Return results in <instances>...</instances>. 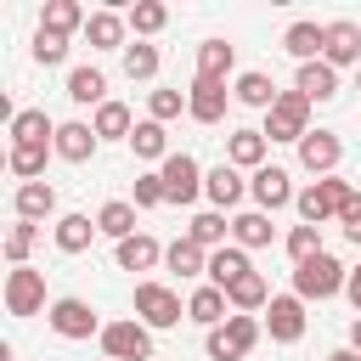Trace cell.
<instances>
[{
  "label": "cell",
  "instance_id": "cell-1",
  "mask_svg": "<svg viewBox=\"0 0 361 361\" xmlns=\"http://www.w3.org/2000/svg\"><path fill=\"white\" fill-rule=\"evenodd\" d=\"M355 197V186L344 180V175H322V180H310L299 197H293V209H299V220L305 226H327V220H338L344 214V203Z\"/></svg>",
  "mask_w": 361,
  "mask_h": 361
},
{
  "label": "cell",
  "instance_id": "cell-2",
  "mask_svg": "<svg viewBox=\"0 0 361 361\" xmlns=\"http://www.w3.org/2000/svg\"><path fill=\"white\" fill-rule=\"evenodd\" d=\"M265 338V322L259 316H243V310H231L209 338H203V350H209V361H243L254 344Z\"/></svg>",
  "mask_w": 361,
  "mask_h": 361
},
{
  "label": "cell",
  "instance_id": "cell-3",
  "mask_svg": "<svg viewBox=\"0 0 361 361\" xmlns=\"http://www.w3.org/2000/svg\"><path fill=\"white\" fill-rule=\"evenodd\" d=\"M344 282H350V265H338L333 254H316V259H305V265H293V293L310 305H322V299H333V293H344Z\"/></svg>",
  "mask_w": 361,
  "mask_h": 361
},
{
  "label": "cell",
  "instance_id": "cell-4",
  "mask_svg": "<svg viewBox=\"0 0 361 361\" xmlns=\"http://www.w3.org/2000/svg\"><path fill=\"white\" fill-rule=\"evenodd\" d=\"M310 107H316L310 96L282 90V96H276V107L265 113V141H293V147H299V141L310 135Z\"/></svg>",
  "mask_w": 361,
  "mask_h": 361
},
{
  "label": "cell",
  "instance_id": "cell-5",
  "mask_svg": "<svg viewBox=\"0 0 361 361\" xmlns=\"http://www.w3.org/2000/svg\"><path fill=\"white\" fill-rule=\"evenodd\" d=\"M0 299H6V316H39V310H51V305H45V271H34V265H11Z\"/></svg>",
  "mask_w": 361,
  "mask_h": 361
},
{
  "label": "cell",
  "instance_id": "cell-6",
  "mask_svg": "<svg viewBox=\"0 0 361 361\" xmlns=\"http://www.w3.org/2000/svg\"><path fill=\"white\" fill-rule=\"evenodd\" d=\"M180 316H186V305H180L175 288H164V282H135V322H147L152 333H164V327H180Z\"/></svg>",
  "mask_w": 361,
  "mask_h": 361
},
{
  "label": "cell",
  "instance_id": "cell-7",
  "mask_svg": "<svg viewBox=\"0 0 361 361\" xmlns=\"http://www.w3.org/2000/svg\"><path fill=\"white\" fill-rule=\"evenodd\" d=\"M102 355L107 361H152V327L124 316V322H107L102 327Z\"/></svg>",
  "mask_w": 361,
  "mask_h": 361
},
{
  "label": "cell",
  "instance_id": "cell-8",
  "mask_svg": "<svg viewBox=\"0 0 361 361\" xmlns=\"http://www.w3.org/2000/svg\"><path fill=\"white\" fill-rule=\"evenodd\" d=\"M158 175H164V197L186 209V203H197V192H203V175H209V169H197V158H192V152H169V158L158 164Z\"/></svg>",
  "mask_w": 361,
  "mask_h": 361
},
{
  "label": "cell",
  "instance_id": "cell-9",
  "mask_svg": "<svg viewBox=\"0 0 361 361\" xmlns=\"http://www.w3.org/2000/svg\"><path fill=\"white\" fill-rule=\"evenodd\" d=\"M45 322H51V333H56V338H90V333L102 338V327H107V322H102L85 299H73V293H68V299H51Z\"/></svg>",
  "mask_w": 361,
  "mask_h": 361
},
{
  "label": "cell",
  "instance_id": "cell-10",
  "mask_svg": "<svg viewBox=\"0 0 361 361\" xmlns=\"http://www.w3.org/2000/svg\"><path fill=\"white\" fill-rule=\"evenodd\" d=\"M338 164H344V141H338V130H310L305 141H299V169L305 175H338Z\"/></svg>",
  "mask_w": 361,
  "mask_h": 361
},
{
  "label": "cell",
  "instance_id": "cell-11",
  "mask_svg": "<svg viewBox=\"0 0 361 361\" xmlns=\"http://www.w3.org/2000/svg\"><path fill=\"white\" fill-rule=\"evenodd\" d=\"M265 333L276 338V344H299L305 338V299L299 293H271V305H265Z\"/></svg>",
  "mask_w": 361,
  "mask_h": 361
},
{
  "label": "cell",
  "instance_id": "cell-12",
  "mask_svg": "<svg viewBox=\"0 0 361 361\" xmlns=\"http://www.w3.org/2000/svg\"><path fill=\"white\" fill-rule=\"evenodd\" d=\"M248 192H254V203L265 209V214H276V209H288L299 192H293V175L282 169V164H265V169H254L248 175Z\"/></svg>",
  "mask_w": 361,
  "mask_h": 361
},
{
  "label": "cell",
  "instance_id": "cell-13",
  "mask_svg": "<svg viewBox=\"0 0 361 361\" xmlns=\"http://www.w3.org/2000/svg\"><path fill=\"white\" fill-rule=\"evenodd\" d=\"M226 102H231V90L214 85V79H192L186 85V118H197V124H220L226 118Z\"/></svg>",
  "mask_w": 361,
  "mask_h": 361
},
{
  "label": "cell",
  "instance_id": "cell-14",
  "mask_svg": "<svg viewBox=\"0 0 361 361\" xmlns=\"http://www.w3.org/2000/svg\"><path fill=\"white\" fill-rule=\"evenodd\" d=\"M282 51H288L299 68H305V62H322V56H327V23H288Z\"/></svg>",
  "mask_w": 361,
  "mask_h": 361
},
{
  "label": "cell",
  "instance_id": "cell-15",
  "mask_svg": "<svg viewBox=\"0 0 361 361\" xmlns=\"http://www.w3.org/2000/svg\"><path fill=\"white\" fill-rule=\"evenodd\" d=\"M243 192H248V180H243V169L237 164H214L209 175H203V197L226 214V209H237L243 203Z\"/></svg>",
  "mask_w": 361,
  "mask_h": 361
},
{
  "label": "cell",
  "instance_id": "cell-16",
  "mask_svg": "<svg viewBox=\"0 0 361 361\" xmlns=\"http://www.w3.org/2000/svg\"><path fill=\"white\" fill-rule=\"evenodd\" d=\"M231 316V299H226V288H214V282H197L192 288V299H186V322H197V327H220Z\"/></svg>",
  "mask_w": 361,
  "mask_h": 361
},
{
  "label": "cell",
  "instance_id": "cell-17",
  "mask_svg": "<svg viewBox=\"0 0 361 361\" xmlns=\"http://www.w3.org/2000/svg\"><path fill=\"white\" fill-rule=\"evenodd\" d=\"M96 130L85 124V118H68V124H56V158L62 164H90L96 158Z\"/></svg>",
  "mask_w": 361,
  "mask_h": 361
},
{
  "label": "cell",
  "instance_id": "cell-18",
  "mask_svg": "<svg viewBox=\"0 0 361 361\" xmlns=\"http://www.w3.org/2000/svg\"><path fill=\"white\" fill-rule=\"evenodd\" d=\"M11 209H17V220L39 226L45 214H56V186H51V180H23V186L11 192Z\"/></svg>",
  "mask_w": 361,
  "mask_h": 361
},
{
  "label": "cell",
  "instance_id": "cell-19",
  "mask_svg": "<svg viewBox=\"0 0 361 361\" xmlns=\"http://www.w3.org/2000/svg\"><path fill=\"white\" fill-rule=\"evenodd\" d=\"M327 68H361V28L350 23V17H338V23H327V56H322Z\"/></svg>",
  "mask_w": 361,
  "mask_h": 361
},
{
  "label": "cell",
  "instance_id": "cell-20",
  "mask_svg": "<svg viewBox=\"0 0 361 361\" xmlns=\"http://www.w3.org/2000/svg\"><path fill=\"white\" fill-rule=\"evenodd\" d=\"M11 147H56V124L45 107H23L11 118Z\"/></svg>",
  "mask_w": 361,
  "mask_h": 361
},
{
  "label": "cell",
  "instance_id": "cell-21",
  "mask_svg": "<svg viewBox=\"0 0 361 361\" xmlns=\"http://www.w3.org/2000/svg\"><path fill=\"white\" fill-rule=\"evenodd\" d=\"M124 28H130V23H124V11H113V6H107V11H90L85 39H90V51H130V45H124Z\"/></svg>",
  "mask_w": 361,
  "mask_h": 361
},
{
  "label": "cell",
  "instance_id": "cell-22",
  "mask_svg": "<svg viewBox=\"0 0 361 361\" xmlns=\"http://www.w3.org/2000/svg\"><path fill=\"white\" fill-rule=\"evenodd\" d=\"M276 85H271V73H259V68H248V73H237L231 79V102H243V107H259V113H271L276 107Z\"/></svg>",
  "mask_w": 361,
  "mask_h": 361
},
{
  "label": "cell",
  "instance_id": "cell-23",
  "mask_svg": "<svg viewBox=\"0 0 361 361\" xmlns=\"http://www.w3.org/2000/svg\"><path fill=\"white\" fill-rule=\"evenodd\" d=\"M265 147H271L265 130H231L226 135V164H237V169L254 175V169H265Z\"/></svg>",
  "mask_w": 361,
  "mask_h": 361
},
{
  "label": "cell",
  "instance_id": "cell-24",
  "mask_svg": "<svg viewBox=\"0 0 361 361\" xmlns=\"http://www.w3.org/2000/svg\"><path fill=\"white\" fill-rule=\"evenodd\" d=\"M113 259H118V271H152V265L164 259V248H158V237H147V231H135V237H124V243H113Z\"/></svg>",
  "mask_w": 361,
  "mask_h": 361
},
{
  "label": "cell",
  "instance_id": "cell-25",
  "mask_svg": "<svg viewBox=\"0 0 361 361\" xmlns=\"http://www.w3.org/2000/svg\"><path fill=\"white\" fill-rule=\"evenodd\" d=\"M85 11H79V0H45V11H39V28L45 34H62V39H73V34H85Z\"/></svg>",
  "mask_w": 361,
  "mask_h": 361
},
{
  "label": "cell",
  "instance_id": "cell-26",
  "mask_svg": "<svg viewBox=\"0 0 361 361\" xmlns=\"http://www.w3.org/2000/svg\"><path fill=\"white\" fill-rule=\"evenodd\" d=\"M231 68H237V45H226V39H203V45H197V79L226 85Z\"/></svg>",
  "mask_w": 361,
  "mask_h": 361
},
{
  "label": "cell",
  "instance_id": "cell-27",
  "mask_svg": "<svg viewBox=\"0 0 361 361\" xmlns=\"http://www.w3.org/2000/svg\"><path fill=\"white\" fill-rule=\"evenodd\" d=\"M293 90L310 96V102H333V96H338V68H327V62H305V68L293 73Z\"/></svg>",
  "mask_w": 361,
  "mask_h": 361
},
{
  "label": "cell",
  "instance_id": "cell-28",
  "mask_svg": "<svg viewBox=\"0 0 361 361\" xmlns=\"http://www.w3.org/2000/svg\"><path fill=\"white\" fill-rule=\"evenodd\" d=\"M271 237H276V226H271L265 209H243V214H231V243H237V248H265Z\"/></svg>",
  "mask_w": 361,
  "mask_h": 361
},
{
  "label": "cell",
  "instance_id": "cell-29",
  "mask_svg": "<svg viewBox=\"0 0 361 361\" xmlns=\"http://www.w3.org/2000/svg\"><path fill=\"white\" fill-rule=\"evenodd\" d=\"M51 237H56V248H62V254H85V248H90V237H102V231H96V220H90V214H56Z\"/></svg>",
  "mask_w": 361,
  "mask_h": 361
},
{
  "label": "cell",
  "instance_id": "cell-30",
  "mask_svg": "<svg viewBox=\"0 0 361 361\" xmlns=\"http://www.w3.org/2000/svg\"><path fill=\"white\" fill-rule=\"evenodd\" d=\"M90 130H96V141H130L135 135V118H130L124 102H102L96 118H90Z\"/></svg>",
  "mask_w": 361,
  "mask_h": 361
},
{
  "label": "cell",
  "instance_id": "cell-31",
  "mask_svg": "<svg viewBox=\"0 0 361 361\" xmlns=\"http://www.w3.org/2000/svg\"><path fill=\"white\" fill-rule=\"evenodd\" d=\"M164 265H169L175 276H209V248H197L192 237H175V243L164 248Z\"/></svg>",
  "mask_w": 361,
  "mask_h": 361
},
{
  "label": "cell",
  "instance_id": "cell-32",
  "mask_svg": "<svg viewBox=\"0 0 361 361\" xmlns=\"http://www.w3.org/2000/svg\"><path fill=\"white\" fill-rule=\"evenodd\" d=\"M254 265H248V248H237V243H226V248H214L209 254V282L214 288H231L237 276H248Z\"/></svg>",
  "mask_w": 361,
  "mask_h": 361
},
{
  "label": "cell",
  "instance_id": "cell-33",
  "mask_svg": "<svg viewBox=\"0 0 361 361\" xmlns=\"http://www.w3.org/2000/svg\"><path fill=\"white\" fill-rule=\"evenodd\" d=\"M226 299H231V310L254 316V310H265V305H271V282H265L259 271H248V276H237V282L226 288Z\"/></svg>",
  "mask_w": 361,
  "mask_h": 361
},
{
  "label": "cell",
  "instance_id": "cell-34",
  "mask_svg": "<svg viewBox=\"0 0 361 361\" xmlns=\"http://www.w3.org/2000/svg\"><path fill=\"white\" fill-rule=\"evenodd\" d=\"M68 102L102 107V102H107V73H102V68H73V73H68Z\"/></svg>",
  "mask_w": 361,
  "mask_h": 361
},
{
  "label": "cell",
  "instance_id": "cell-35",
  "mask_svg": "<svg viewBox=\"0 0 361 361\" xmlns=\"http://www.w3.org/2000/svg\"><path fill=\"white\" fill-rule=\"evenodd\" d=\"M130 152L147 158V164H164V158H169V130H164L158 118H141L135 135H130Z\"/></svg>",
  "mask_w": 361,
  "mask_h": 361
},
{
  "label": "cell",
  "instance_id": "cell-36",
  "mask_svg": "<svg viewBox=\"0 0 361 361\" xmlns=\"http://www.w3.org/2000/svg\"><path fill=\"white\" fill-rule=\"evenodd\" d=\"M96 231H102V237H113V243L135 237V203H124V197L102 203V209H96Z\"/></svg>",
  "mask_w": 361,
  "mask_h": 361
},
{
  "label": "cell",
  "instance_id": "cell-37",
  "mask_svg": "<svg viewBox=\"0 0 361 361\" xmlns=\"http://www.w3.org/2000/svg\"><path fill=\"white\" fill-rule=\"evenodd\" d=\"M186 237L197 243V248H226V237H231V220L220 214V209H203V214H192V226H186Z\"/></svg>",
  "mask_w": 361,
  "mask_h": 361
},
{
  "label": "cell",
  "instance_id": "cell-38",
  "mask_svg": "<svg viewBox=\"0 0 361 361\" xmlns=\"http://www.w3.org/2000/svg\"><path fill=\"white\" fill-rule=\"evenodd\" d=\"M124 23L135 28V39H152V34L169 23V6H158V0H135V6L124 11Z\"/></svg>",
  "mask_w": 361,
  "mask_h": 361
},
{
  "label": "cell",
  "instance_id": "cell-39",
  "mask_svg": "<svg viewBox=\"0 0 361 361\" xmlns=\"http://www.w3.org/2000/svg\"><path fill=\"white\" fill-rule=\"evenodd\" d=\"M56 147H11L6 152V164H11V175H17V186L23 180H39L45 175V158H51Z\"/></svg>",
  "mask_w": 361,
  "mask_h": 361
},
{
  "label": "cell",
  "instance_id": "cell-40",
  "mask_svg": "<svg viewBox=\"0 0 361 361\" xmlns=\"http://www.w3.org/2000/svg\"><path fill=\"white\" fill-rule=\"evenodd\" d=\"M316 254H327V248H322V226H305V220H299V226L288 231V259L305 265V259H316Z\"/></svg>",
  "mask_w": 361,
  "mask_h": 361
},
{
  "label": "cell",
  "instance_id": "cell-41",
  "mask_svg": "<svg viewBox=\"0 0 361 361\" xmlns=\"http://www.w3.org/2000/svg\"><path fill=\"white\" fill-rule=\"evenodd\" d=\"M158 62H164V56H158V45H147V39H135V45L124 51V73H130V79H158Z\"/></svg>",
  "mask_w": 361,
  "mask_h": 361
},
{
  "label": "cell",
  "instance_id": "cell-42",
  "mask_svg": "<svg viewBox=\"0 0 361 361\" xmlns=\"http://www.w3.org/2000/svg\"><path fill=\"white\" fill-rule=\"evenodd\" d=\"M180 113H186V90H147V118L169 124V118H180Z\"/></svg>",
  "mask_w": 361,
  "mask_h": 361
},
{
  "label": "cell",
  "instance_id": "cell-43",
  "mask_svg": "<svg viewBox=\"0 0 361 361\" xmlns=\"http://www.w3.org/2000/svg\"><path fill=\"white\" fill-rule=\"evenodd\" d=\"M34 243H39V226H28V220H17V226L6 231V259H11V265H28V254H34Z\"/></svg>",
  "mask_w": 361,
  "mask_h": 361
},
{
  "label": "cell",
  "instance_id": "cell-44",
  "mask_svg": "<svg viewBox=\"0 0 361 361\" xmlns=\"http://www.w3.org/2000/svg\"><path fill=\"white\" fill-rule=\"evenodd\" d=\"M135 209H164L169 197H164V175L158 169H147V175H135V197H130Z\"/></svg>",
  "mask_w": 361,
  "mask_h": 361
},
{
  "label": "cell",
  "instance_id": "cell-45",
  "mask_svg": "<svg viewBox=\"0 0 361 361\" xmlns=\"http://www.w3.org/2000/svg\"><path fill=\"white\" fill-rule=\"evenodd\" d=\"M34 62H39V68H56V62H68V39L39 28V34H34Z\"/></svg>",
  "mask_w": 361,
  "mask_h": 361
},
{
  "label": "cell",
  "instance_id": "cell-46",
  "mask_svg": "<svg viewBox=\"0 0 361 361\" xmlns=\"http://www.w3.org/2000/svg\"><path fill=\"white\" fill-rule=\"evenodd\" d=\"M338 226H344V237H350V231H361V192H355V197L344 203V214H338Z\"/></svg>",
  "mask_w": 361,
  "mask_h": 361
},
{
  "label": "cell",
  "instance_id": "cell-47",
  "mask_svg": "<svg viewBox=\"0 0 361 361\" xmlns=\"http://www.w3.org/2000/svg\"><path fill=\"white\" fill-rule=\"evenodd\" d=\"M344 299L355 305V316H361V265H350V282H344Z\"/></svg>",
  "mask_w": 361,
  "mask_h": 361
},
{
  "label": "cell",
  "instance_id": "cell-48",
  "mask_svg": "<svg viewBox=\"0 0 361 361\" xmlns=\"http://www.w3.org/2000/svg\"><path fill=\"white\" fill-rule=\"evenodd\" d=\"M327 361H361V350H350V344H338V350H333Z\"/></svg>",
  "mask_w": 361,
  "mask_h": 361
},
{
  "label": "cell",
  "instance_id": "cell-49",
  "mask_svg": "<svg viewBox=\"0 0 361 361\" xmlns=\"http://www.w3.org/2000/svg\"><path fill=\"white\" fill-rule=\"evenodd\" d=\"M355 90H361V68H355Z\"/></svg>",
  "mask_w": 361,
  "mask_h": 361
}]
</instances>
